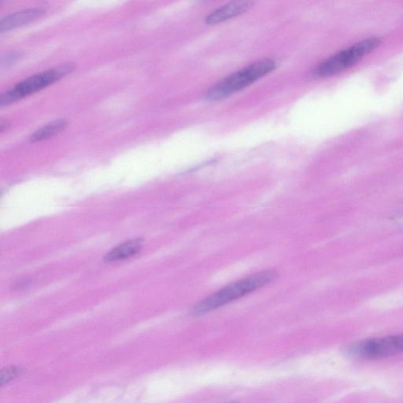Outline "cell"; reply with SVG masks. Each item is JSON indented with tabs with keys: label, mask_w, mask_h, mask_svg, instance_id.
Returning a JSON list of instances; mask_svg holds the SVG:
<instances>
[{
	"label": "cell",
	"mask_w": 403,
	"mask_h": 403,
	"mask_svg": "<svg viewBox=\"0 0 403 403\" xmlns=\"http://www.w3.org/2000/svg\"><path fill=\"white\" fill-rule=\"evenodd\" d=\"M142 242L141 240H134L115 247L105 256V261L116 262L127 259L134 256L141 251Z\"/></svg>",
	"instance_id": "obj_8"
},
{
	"label": "cell",
	"mask_w": 403,
	"mask_h": 403,
	"mask_svg": "<svg viewBox=\"0 0 403 403\" xmlns=\"http://www.w3.org/2000/svg\"><path fill=\"white\" fill-rule=\"evenodd\" d=\"M67 126V123L64 120H58L47 124V126L40 128L31 136L32 142H37L47 140V139L57 135L60 132L64 131Z\"/></svg>",
	"instance_id": "obj_9"
},
{
	"label": "cell",
	"mask_w": 403,
	"mask_h": 403,
	"mask_svg": "<svg viewBox=\"0 0 403 403\" xmlns=\"http://www.w3.org/2000/svg\"><path fill=\"white\" fill-rule=\"evenodd\" d=\"M45 15V11L41 9H28L11 13L0 22V31L5 32L17 29L32 23Z\"/></svg>",
	"instance_id": "obj_7"
},
{
	"label": "cell",
	"mask_w": 403,
	"mask_h": 403,
	"mask_svg": "<svg viewBox=\"0 0 403 403\" xmlns=\"http://www.w3.org/2000/svg\"><path fill=\"white\" fill-rule=\"evenodd\" d=\"M276 66V62L270 59L255 62L218 82L208 91L206 98L209 100L226 99L272 72Z\"/></svg>",
	"instance_id": "obj_2"
},
{
	"label": "cell",
	"mask_w": 403,
	"mask_h": 403,
	"mask_svg": "<svg viewBox=\"0 0 403 403\" xmlns=\"http://www.w3.org/2000/svg\"><path fill=\"white\" fill-rule=\"evenodd\" d=\"M228 403H236V402H228Z\"/></svg>",
	"instance_id": "obj_11"
},
{
	"label": "cell",
	"mask_w": 403,
	"mask_h": 403,
	"mask_svg": "<svg viewBox=\"0 0 403 403\" xmlns=\"http://www.w3.org/2000/svg\"><path fill=\"white\" fill-rule=\"evenodd\" d=\"M252 2L234 1L229 3L221 8L213 11L206 18L208 25L218 24L226 22L228 19L238 17L251 8Z\"/></svg>",
	"instance_id": "obj_6"
},
{
	"label": "cell",
	"mask_w": 403,
	"mask_h": 403,
	"mask_svg": "<svg viewBox=\"0 0 403 403\" xmlns=\"http://www.w3.org/2000/svg\"><path fill=\"white\" fill-rule=\"evenodd\" d=\"M20 373V370L17 369V368H10V369H6L5 371L1 373V384L4 385L6 383H8L10 380L13 378H15L18 376Z\"/></svg>",
	"instance_id": "obj_10"
},
{
	"label": "cell",
	"mask_w": 403,
	"mask_h": 403,
	"mask_svg": "<svg viewBox=\"0 0 403 403\" xmlns=\"http://www.w3.org/2000/svg\"><path fill=\"white\" fill-rule=\"evenodd\" d=\"M276 270L262 271L244 279L232 283L194 305L192 315L201 316L258 290L276 279Z\"/></svg>",
	"instance_id": "obj_1"
},
{
	"label": "cell",
	"mask_w": 403,
	"mask_h": 403,
	"mask_svg": "<svg viewBox=\"0 0 403 403\" xmlns=\"http://www.w3.org/2000/svg\"><path fill=\"white\" fill-rule=\"evenodd\" d=\"M380 44L378 37H370L360 41L346 49L332 55L320 64L315 69L319 78H329L356 65L366 55L371 53Z\"/></svg>",
	"instance_id": "obj_3"
},
{
	"label": "cell",
	"mask_w": 403,
	"mask_h": 403,
	"mask_svg": "<svg viewBox=\"0 0 403 403\" xmlns=\"http://www.w3.org/2000/svg\"><path fill=\"white\" fill-rule=\"evenodd\" d=\"M346 354L354 358L380 359L403 352V334L370 339L347 346Z\"/></svg>",
	"instance_id": "obj_5"
},
{
	"label": "cell",
	"mask_w": 403,
	"mask_h": 403,
	"mask_svg": "<svg viewBox=\"0 0 403 403\" xmlns=\"http://www.w3.org/2000/svg\"><path fill=\"white\" fill-rule=\"evenodd\" d=\"M71 65H65L57 69H49L42 73L31 76L18 83V84L10 91L2 94L0 97V105L1 107L23 98V97L40 91L55 81H59L62 76L71 71Z\"/></svg>",
	"instance_id": "obj_4"
}]
</instances>
